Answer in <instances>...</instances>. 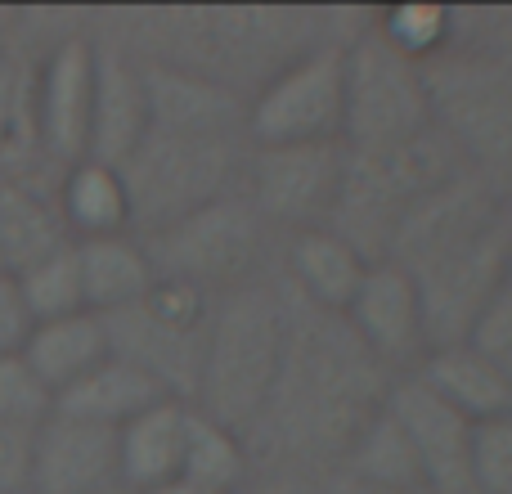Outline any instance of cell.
Masks as SVG:
<instances>
[{
  "mask_svg": "<svg viewBox=\"0 0 512 494\" xmlns=\"http://www.w3.org/2000/svg\"><path fill=\"white\" fill-rule=\"evenodd\" d=\"M81 265V292H86L90 315H117V310L144 301L158 288V270L149 261V247L126 239V234H108V239H81L77 243Z\"/></svg>",
  "mask_w": 512,
  "mask_h": 494,
  "instance_id": "cell-15",
  "label": "cell"
},
{
  "mask_svg": "<svg viewBox=\"0 0 512 494\" xmlns=\"http://www.w3.org/2000/svg\"><path fill=\"white\" fill-rule=\"evenodd\" d=\"M283 324H288V310L265 288H234L216 306V315H207L194 391L198 414L216 418L230 432L261 423L274 378H279Z\"/></svg>",
  "mask_w": 512,
  "mask_h": 494,
  "instance_id": "cell-1",
  "label": "cell"
},
{
  "mask_svg": "<svg viewBox=\"0 0 512 494\" xmlns=\"http://www.w3.org/2000/svg\"><path fill=\"white\" fill-rule=\"evenodd\" d=\"M149 494H216V490H203V486H194V481L176 477V481H167V486H158V490H149Z\"/></svg>",
  "mask_w": 512,
  "mask_h": 494,
  "instance_id": "cell-31",
  "label": "cell"
},
{
  "mask_svg": "<svg viewBox=\"0 0 512 494\" xmlns=\"http://www.w3.org/2000/svg\"><path fill=\"white\" fill-rule=\"evenodd\" d=\"M472 486L477 494H512V414L472 427Z\"/></svg>",
  "mask_w": 512,
  "mask_h": 494,
  "instance_id": "cell-26",
  "label": "cell"
},
{
  "mask_svg": "<svg viewBox=\"0 0 512 494\" xmlns=\"http://www.w3.org/2000/svg\"><path fill=\"white\" fill-rule=\"evenodd\" d=\"M32 328H36V319L27 310L23 292H18V279L0 270V355H23Z\"/></svg>",
  "mask_w": 512,
  "mask_h": 494,
  "instance_id": "cell-29",
  "label": "cell"
},
{
  "mask_svg": "<svg viewBox=\"0 0 512 494\" xmlns=\"http://www.w3.org/2000/svg\"><path fill=\"white\" fill-rule=\"evenodd\" d=\"M104 333H108V355L149 373L171 400L194 405L203 337H207L203 292L158 279V288L144 301L117 310V315H104Z\"/></svg>",
  "mask_w": 512,
  "mask_h": 494,
  "instance_id": "cell-5",
  "label": "cell"
},
{
  "mask_svg": "<svg viewBox=\"0 0 512 494\" xmlns=\"http://www.w3.org/2000/svg\"><path fill=\"white\" fill-rule=\"evenodd\" d=\"M95 494H140V490H131V486H122V481H113V486H104V490H95Z\"/></svg>",
  "mask_w": 512,
  "mask_h": 494,
  "instance_id": "cell-33",
  "label": "cell"
},
{
  "mask_svg": "<svg viewBox=\"0 0 512 494\" xmlns=\"http://www.w3.org/2000/svg\"><path fill=\"white\" fill-rule=\"evenodd\" d=\"M288 494H306V490H288Z\"/></svg>",
  "mask_w": 512,
  "mask_h": 494,
  "instance_id": "cell-35",
  "label": "cell"
},
{
  "mask_svg": "<svg viewBox=\"0 0 512 494\" xmlns=\"http://www.w3.org/2000/svg\"><path fill=\"white\" fill-rule=\"evenodd\" d=\"M117 481V432L50 414L27 436L23 494H95Z\"/></svg>",
  "mask_w": 512,
  "mask_h": 494,
  "instance_id": "cell-11",
  "label": "cell"
},
{
  "mask_svg": "<svg viewBox=\"0 0 512 494\" xmlns=\"http://www.w3.org/2000/svg\"><path fill=\"white\" fill-rule=\"evenodd\" d=\"M432 95L414 59L369 32L342 54V140L351 153H391L423 140Z\"/></svg>",
  "mask_w": 512,
  "mask_h": 494,
  "instance_id": "cell-4",
  "label": "cell"
},
{
  "mask_svg": "<svg viewBox=\"0 0 512 494\" xmlns=\"http://www.w3.org/2000/svg\"><path fill=\"white\" fill-rule=\"evenodd\" d=\"M59 221L68 230H77L81 239L126 234L131 203H126V185L117 176V167H104V162H90V158L72 162L59 189Z\"/></svg>",
  "mask_w": 512,
  "mask_h": 494,
  "instance_id": "cell-20",
  "label": "cell"
},
{
  "mask_svg": "<svg viewBox=\"0 0 512 494\" xmlns=\"http://www.w3.org/2000/svg\"><path fill=\"white\" fill-rule=\"evenodd\" d=\"M27 490V432L0 427V494Z\"/></svg>",
  "mask_w": 512,
  "mask_h": 494,
  "instance_id": "cell-30",
  "label": "cell"
},
{
  "mask_svg": "<svg viewBox=\"0 0 512 494\" xmlns=\"http://www.w3.org/2000/svg\"><path fill=\"white\" fill-rule=\"evenodd\" d=\"M256 243H261V225L248 203H216L189 212L185 221L167 225L162 234H153V270L158 279L185 283V288H212V283H230L239 279L252 265Z\"/></svg>",
  "mask_w": 512,
  "mask_h": 494,
  "instance_id": "cell-7",
  "label": "cell"
},
{
  "mask_svg": "<svg viewBox=\"0 0 512 494\" xmlns=\"http://www.w3.org/2000/svg\"><path fill=\"white\" fill-rule=\"evenodd\" d=\"M248 472V459H243L239 432L221 427L216 418L198 414L189 405V423H185V454H180V477L194 481L203 490L216 494H234V486Z\"/></svg>",
  "mask_w": 512,
  "mask_h": 494,
  "instance_id": "cell-23",
  "label": "cell"
},
{
  "mask_svg": "<svg viewBox=\"0 0 512 494\" xmlns=\"http://www.w3.org/2000/svg\"><path fill=\"white\" fill-rule=\"evenodd\" d=\"M319 319L324 310L310 306V328L292 319L283 324V360L265 414L274 409L301 441H346L369 423L360 396L369 391L373 355L355 342L351 328L337 337L333 328H319Z\"/></svg>",
  "mask_w": 512,
  "mask_h": 494,
  "instance_id": "cell-2",
  "label": "cell"
},
{
  "mask_svg": "<svg viewBox=\"0 0 512 494\" xmlns=\"http://www.w3.org/2000/svg\"><path fill=\"white\" fill-rule=\"evenodd\" d=\"M158 400H171L149 373H140L135 364L117 360H99L86 378H77L68 391L54 396V414H68V418H81V423H95V427H126L135 414L153 409Z\"/></svg>",
  "mask_w": 512,
  "mask_h": 494,
  "instance_id": "cell-16",
  "label": "cell"
},
{
  "mask_svg": "<svg viewBox=\"0 0 512 494\" xmlns=\"http://www.w3.org/2000/svg\"><path fill=\"white\" fill-rule=\"evenodd\" d=\"M23 360L32 364V373L59 396L77 378H86L99 360H108V333L104 319L81 310V315H63L50 324H36L32 337L23 346Z\"/></svg>",
  "mask_w": 512,
  "mask_h": 494,
  "instance_id": "cell-19",
  "label": "cell"
},
{
  "mask_svg": "<svg viewBox=\"0 0 512 494\" xmlns=\"http://www.w3.org/2000/svg\"><path fill=\"white\" fill-rule=\"evenodd\" d=\"M14 279H18V292H23V301H27L36 324H50V319L81 315V310H86L77 243H59L54 252L36 256V261L23 265Z\"/></svg>",
  "mask_w": 512,
  "mask_h": 494,
  "instance_id": "cell-24",
  "label": "cell"
},
{
  "mask_svg": "<svg viewBox=\"0 0 512 494\" xmlns=\"http://www.w3.org/2000/svg\"><path fill=\"white\" fill-rule=\"evenodd\" d=\"M445 36V9L432 5H409V9H391L387 27H382V41L396 45L405 59H418V54L436 50Z\"/></svg>",
  "mask_w": 512,
  "mask_h": 494,
  "instance_id": "cell-28",
  "label": "cell"
},
{
  "mask_svg": "<svg viewBox=\"0 0 512 494\" xmlns=\"http://www.w3.org/2000/svg\"><path fill=\"white\" fill-rule=\"evenodd\" d=\"M54 414V391L32 373L23 355H0V427L32 436Z\"/></svg>",
  "mask_w": 512,
  "mask_h": 494,
  "instance_id": "cell-25",
  "label": "cell"
},
{
  "mask_svg": "<svg viewBox=\"0 0 512 494\" xmlns=\"http://www.w3.org/2000/svg\"><path fill=\"white\" fill-rule=\"evenodd\" d=\"M346 319H351L355 342L378 364H409L427 346L423 301H418L414 279L396 261H378L364 270Z\"/></svg>",
  "mask_w": 512,
  "mask_h": 494,
  "instance_id": "cell-12",
  "label": "cell"
},
{
  "mask_svg": "<svg viewBox=\"0 0 512 494\" xmlns=\"http://www.w3.org/2000/svg\"><path fill=\"white\" fill-rule=\"evenodd\" d=\"M243 494H288L283 486H256V490H243Z\"/></svg>",
  "mask_w": 512,
  "mask_h": 494,
  "instance_id": "cell-34",
  "label": "cell"
},
{
  "mask_svg": "<svg viewBox=\"0 0 512 494\" xmlns=\"http://www.w3.org/2000/svg\"><path fill=\"white\" fill-rule=\"evenodd\" d=\"M63 239L59 212L32 198L18 185H0V270L18 274L23 265H32L36 256L54 252Z\"/></svg>",
  "mask_w": 512,
  "mask_h": 494,
  "instance_id": "cell-22",
  "label": "cell"
},
{
  "mask_svg": "<svg viewBox=\"0 0 512 494\" xmlns=\"http://www.w3.org/2000/svg\"><path fill=\"white\" fill-rule=\"evenodd\" d=\"M504 292L512 297V243H508V261H504Z\"/></svg>",
  "mask_w": 512,
  "mask_h": 494,
  "instance_id": "cell-32",
  "label": "cell"
},
{
  "mask_svg": "<svg viewBox=\"0 0 512 494\" xmlns=\"http://www.w3.org/2000/svg\"><path fill=\"white\" fill-rule=\"evenodd\" d=\"M248 131L261 149L342 140V50L301 54L248 108Z\"/></svg>",
  "mask_w": 512,
  "mask_h": 494,
  "instance_id": "cell-6",
  "label": "cell"
},
{
  "mask_svg": "<svg viewBox=\"0 0 512 494\" xmlns=\"http://www.w3.org/2000/svg\"><path fill=\"white\" fill-rule=\"evenodd\" d=\"M382 409L396 418L400 432L414 445L423 486H432L436 494H477L472 486V427L477 423H468L459 409L432 396L418 378L396 382Z\"/></svg>",
  "mask_w": 512,
  "mask_h": 494,
  "instance_id": "cell-10",
  "label": "cell"
},
{
  "mask_svg": "<svg viewBox=\"0 0 512 494\" xmlns=\"http://www.w3.org/2000/svg\"><path fill=\"white\" fill-rule=\"evenodd\" d=\"M234 171L230 135H189L149 126L135 153L117 167L131 203V225L162 234L189 212L216 203Z\"/></svg>",
  "mask_w": 512,
  "mask_h": 494,
  "instance_id": "cell-3",
  "label": "cell"
},
{
  "mask_svg": "<svg viewBox=\"0 0 512 494\" xmlns=\"http://www.w3.org/2000/svg\"><path fill=\"white\" fill-rule=\"evenodd\" d=\"M288 270H292L297 292L315 310H324V315H346V306H351L369 261H364L342 234L310 225V230H301L297 239H292Z\"/></svg>",
  "mask_w": 512,
  "mask_h": 494,
  "instance_id": "cell-17",
  "label": "cell"
},
{
  "mask_svg": "<svg viewBox=\"0 0 512 494\" xmlns=\"http://www.w3.org/2000/svg\"><path fill=\"white\" fill-rule=\"evenodd\" d=\"M414 378L423 382L432 396H441L450 409H459L468 423H490V418L512 414L508 387L495 378V369H490L468 342L432 346V355L423 360V369H418Z\"/></svg>",
  "mask_w": 512,
  "mask_h": 494,
  "instance_id": "cell-18",
  "label": "cell"
},
{
  "mask_svg": "<svg viewBox=\"0 0 512 494\" xmlns=\"http://www.w3.org/2000/svg\"><path fill=\"white\" fill-rule=\"evenodd\" d=\"M346 149L333 144H283V149H261L252 158V203L261 216L283 225L319 221L337 207L342 189Z\"/></svg>",
  "mask_w": 512,
  "mask_h": 494,
  "instance_id": "cell-8",
  "label": "cell"
},
{
  "mask_svg": "<svg viewBox=\"0 0 512 494\" xmlns=\"http://www.w3.org/2000/svg\"><path fill=\"white\" fill-rule=\"evenodd\" d=\"M351 472L355 481H364L369 490L382 494H409L423 486L414 445H409V436L400 432V423L387 409H373L369 423L351 436Z\"/></svg>",
  "mask_w": 512,
  "mask_h": 494,
  "instance_id": "cell-21",
  "label": "cell"
},
{
  "mask_svg": "<svg viewBox=\"0 0 512 494\" xmlns=\"http://www.w3.org/2000/svg\"><path fill=\"white\" fill-rule=\"evenodd\" d=\"M185 423L189 405L158 400L153 409L135 414L126 427H117V481L140 494L176 481L180 454H185Z\"/></svg>",
  "mask_w": 512,
  "mask_h": 494,
  "instance_id": "cell-14",
  "label": "cell"
},
{
  "mask_svg": "<svg viewBox=\"0 0 512 494\" xmlns=\"http://www.w3.org/2000/svg\"><path fill=\"white\" fill-rule=\"evenodd\" d=\"M463 342H468L472 351L490 364V369H495V378L504 382L508 396H512V297L508 292H499V297L481 310L477 324L468 328Z\"/></svg>",
  "mask_w": 512,
  "mask_h": 494,
  "instance_id": "cell-27",
  "label": "cell"
},
{
  "mask_svg": "<svg viewBox=\"0 0 512 494\" xmlns=\"http://www.w3.org/2000/svg\"><path fill=\"white\" fill-rule=\"evenodd\" d=\"M149 131L144 72L126 54L95 50V104H90V162L122 167Z\"/></svg>",
  "mask_w": 512,
  "mask_h": 494,
  "instance_id": "cell-13",
  "label": "cell"
},
{
  "mask_svg": "<svg viewBox=\"0 0 512 494\" xmlns=\"http://www.w3.org/2000/svg\"><path fill=\"white\" fill-rule=\"evenodd\" d=\"M90 104H95V45L72 36L54 45L32 90V135L63 167L81 162L90 149Z\"/></svg>",
  "mask_w": 512,
  "mask_h": 494,
  "instance_id": "cell-9",
  "label": "cell"
}]
</instances>
